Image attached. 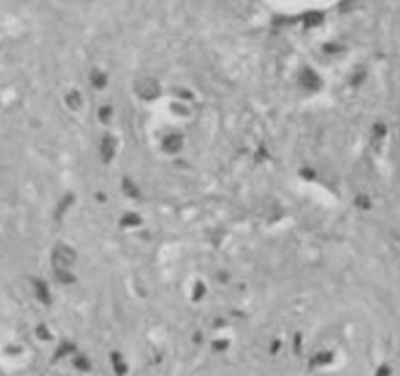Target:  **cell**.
I'll return each mask as SVG.
<instances>
[{
    "instance_id": "1",
    "label": "cell",
    "mask_w": 400,
    "mask_h": 376,
    "mask_svg": "<svg viewBox=\"0 0 400 376\" xmlns=\"http://www.w3.org/2000/svg\"><path fill=\"white\" fill-rule=\"evenodd\" d=\"M75 261H77V255L73 253V249H69V247H57L55 253H53V263H55V268H59V270H69L75 265Z\"/></svg>"
}]
</instances>
